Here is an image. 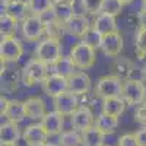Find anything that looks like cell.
<instances>
[{"mask_svg":"<svg viewBox=\"0 0 146 146\" xmlns=\"http://www.w3.org/2000/svg\"><path fill=\"white\" fill-rule=\"evenodd\" d=\"M40 18L42 19V22L45 23H51V22H54V21H57V16H56V12H54V9L51 7V9H48V10H45L44 13H41L40 15Z\"/></svg>","mask_w":146,"mask_h":146,"instance_id":"37","label":"cell"},{"mask_svg":"<svg viewBox=\"0 0 146 146\" xmlns=\"http://www.w3.org/2000/svg\"><path fill=\"white\" fill-rule=\"evenodd\" d=\"M53 0H29L28 7H29V13L31 15H41L45 10L53 7Z\"/></svg>","mask_w":146,"mask_h":146,"instance_id":"30","label":"cell"},{"mask_svg":"<svg viewBox=\"0 0 146 146\" xmlns=\"http://www.w3.org/2000/svg\"><path fill=\"white\" fill-rule=\"evenodd\" d=\"M64 27L67 35L73 36V38H82L92 27V22L88 19V16L85 13H75L69 21L64 22Z\"/></svg>","mask_w":146,"mask_h":146,"instance_id":"10","label":"cell"},{"mask_svg":"<svg viewBox=\"0 0 146 146\" xmlns=\"http://www.w3.org/2000/svg\"><path fill=\"white\" fill-rule=\"evenodd\" d=\"M104 139H105V135L96 126H92L82 131L83 146H104Z\"/></svg>","mask_w":146,"mask_h":146,"instance_id":"24","label":"cell"},{"mask_svg":"<svg viewBox=\"0 0 146 146\" xmlns=\"http://www.w3.org/2000/svg\"><path fill=\"white\" fill-rule=\"evenodd\" d=\"M140 76H142V80L146 83V66L142 69V72H140Z\"/></svg>","mask_w":146,"mask_h":146,"instance_id":"42","label":"cell"},{"mask_svg":"<svg viewBox=\"0 0 146 146\" xmlns=\"http://www.w3.org/2000/svg\"><path fill=\"white\" fill-rule=\"evenodd\" d=\"M41 146H57V145H54V143H48V142H47V143H44V145H41Z\"/></svg>","mask_w":146,"mask_h":146,"instance_id":"45","label":"cell"},{"mask_svg":"<svg viewBox=\"0 0 146 146\" xmlns=\"http://www.w3.org/2000/svg\"><path fill=\"white\" fill-rule=\"evenodd\" d=\"M92 27L98 31L101 35H108V34H111V32L118 31L115 16L104 13V12H101V13H98L96 16H94Z\"/></svg>","mask_w":146,"mask_h":146,"instance_id":"16","label":"cell"},{"mask_svg":"<svg viewBox=\"0 0 146 146\" xmlns=\"http://www.w3.org/2000/svg\"><path fill=\"white\" fill-rule=\"evenodd\" d=\"M70 123H72V129H75L80 133L95 126V117H94L92 110L89 107H79L70 115Z\"/></svg>","mask_w":146,"mask_h":146,"instance_id":"12","label":"cell"},{"mask_svg":"<svg viewBox=\"0 0 146 146\" xmlns=\"http://www.w3.org/2000/svg\"><path fill=\"white\" fill-rule=\"evenodd\" d=\"M135 48L139 57L146 56V27H140L135 35Z\"/></svg>","mask_w":146,"mask_h":146,"instance_id":"33","label":"cell"},{"mask_svg":"<svg viewBox=\"0 0 146 146\" xmlns=\"http://www.w3.org/2000/svg\"><path fill=\"white\" fill-rule=\"evenodd\" d=\"M146 83L140 79H127L123 82V92H121V98H123L127 105H140L143 102V95H145Z\"/></svg>","mask_w":146,"mask_h":146,"instance_id":"7","label":"cell"},{"mask_svg":"<svg viewBox=\"0 0 146 146\" xmlns=\"http://www.w3.org/2000/svg\"><path fill=\"white\" fill-rule=\"evenodd\" d=\"M79 3H80V9L83 13L96 16L102 12L104 0H79Z\"/></svg>","mask_w":146,"mask_h":146,"instance_id":"29","label":"cell"},{"mask_svg":"<svg viewBox=\"0 0 146 146\" xmlns=\"http://www.w3.org/2000/svg\"><path fill=\"white\" fill-rule=\"evenodd\" d=\"M67 83H69V92L78 96L89 92L92 88L91 78L85 73V70H76L70 78H67Z\"/></svg>","mask_w":146,"mask_h":146,"instance_id":"13","label":"cell"},{"mask_svg":"<svg viewBox=\"0 0 146 146\" xmlns=\"http://www.w3.org/2000/svg\"><path fill=\"white\" fill-rule=\"evenodd\" d=\"M50 67L53 69L51 73H57V75L64 76V78H70L73 73L76 72V66H75V63H73V60L70 58V56H62Z\"/></svg>","mask_w":146,"mask_h":146,"instance_id":"25","label":"cell"},{"mask_svg":"<svg viewBox=\"0 0 146 146\" xmlns=\"http://www.w3.org/2000/svg\"><path fill=\"white\" fill-rule=\"evenodd\" d=\"M2 146H18V143H2Z\"/></svg>","mask_w":146,"mask_h":146,"instance_id":"43","label":"cell"},{"mask_svg":"<svg viewBox=\"0 0 146 146\" xmlns=\"http://www.w3.org/2000/svg\"><path fill=\"white\" fill-rule=\"evenodd\" d=\"M123 92V80L117 78L115 75H107L102 76L95 86V95L101 100L114 98V96H121Z\"/></svg>","mask_w":146,"mask_h":146,"instance_id":"4","label":"cell"},{"mask_svg":"<svg viewBox=\"0 0 146 146\" xmlns=\"http://www.w3.org/2000/svg\"><path fill=\"white\" fill-rule=\"evenodd\" d=\"M135 120L140 126H146V104H140L135 110Z\"/></svg>","mask_w":146,"mask_h":146,"instance_id":"36","label":"cell"},{"mask_svg":"<svg viewBox=\"0 0 146 146\" xmlns=\"http://www.w3.org/2000/svg\"><path fill=\"white\" fill-rule=\"evenodd\" d=\"M22 137L28 146H41V145L47 143V139L50 136H48V133L45 131V129L42 127L41 123H36V124L28 126L23 130Z\"/></svg>","mask_w":146,"mask_h":146,"instance_id":"15","label":"cell"},{"mask_svg":"<svg viewBox=\"0 0 146 146\" xmlns=\"http://www.w3.org/2000/svg\"><path fill=\"white\" fill-rule=\"evenodd\" d=\"M53 104H54L56 111L63 114L64 117H70L80 107L79 105V96L69 92V91H66L63 94L57 95L56 98H53Z\"/></svg>","mask_w":146,"mask_h":146,"instance_id":"8","label":"cell"},{"mask_svg":"<svg viewBox=\"0 0 146 146\" xmlns=\"http://www.w3.org/2000/svg\"><path fill=\"white\" fill-rule=\"evenodd\" d=\"M142 104H146V88H145V95H143V102Z\"/></svg>","mask_w":146,"mask_h":146,"instance_id":"46","label":"cell"},{"mask_svg":"<svg viewBox=\"0 0 146 146\" xmlns=\"http://www.w3.org/2000/svg\"><path fill=\"white\" fill-rule=\"evenodd\" d=\"M21 137V131L18 127V123L13 121H5L0 126V140L2 143H18Z\"/></svg>","mask_w":146,"mask_h":146,"instance_id":"22","label":"cell"},{"mask_svg":"<svg viewBox=\"0 0 146 146\" xmlns=\"http://www.w3.org/2000/svg\"><path fill=\"white\" fill-rule=\"evenodd\" d=\"M123 47H124L123 35H121L120 31H115V32H111V34L102 36V42H101L100 50L107 57H118L120 53L123 51Z\"/></svg>","mask_w":146,"mask_h":146,"instance_id":"11","label":"cell"},{"mask_svg":"<svg viewBox=\"0 0 146 146\" xmlns=\"http://www.w3.org/2000/svg\"><path fill=\"white\" fill-rule=\"evenodd\" d=\"M21 34L23 40L29 42H38L45 34V23L38 15H28L21 22Z\"/></svg>","mask_w":146,"mask_h":146,"instance_id":"5","label":"cell"},{"mask_svg":"<svg viewBox=\"0 0 146 146\" xmlns=\"http://www.w3.org/2000/svg\"><path fill=\"white\" fill-rule=\"evenodd\" d=\"M41 124L48 133V136H57L63 133V124H64V115L58 111H47L44 118L41 120Z\"/></svg>","mask_w":146,"mask_h":146,"instance_id":"14","label":"cell"},{"mask_svg":"<svg viewBox=\"0 0 146 146\" xmlns=\"http://www.w3.org/2000/svg\"><path fill=\"white\" fill-rule=\"evenodd\" d=\"M53 9L56 12V16L58 21L66 22L69 21L73 15L76 13L75 12V6H69V5H60V3H53Z\"/></svg>","mask_w":146,"mask_h":146,"instance_id":"32","label":"cell"},{"mask_svg":"<svg viewBox=\"0 0 146 146\" xmlns=\"http://www.w3.org/2000/svg\"><path fill=\"white\" fill-rule=\"evenodd\" d=\"M54 3H60V5H69V6H75L78 3V0H53Z\"/></svg>","mask_w":146,"mask_h":146,"instance_id":"40","label":"cell"},{"mask_svg":"<svg viewBox=\"0 0 146 146\" xmlns=\"http://www.w3.org/2000/svg\"><path fill=\"white\" fill-rule=\"evenodd\" d=\"M117 146H140L136 137V133H124L117 140Z\"/></svg>","mask_w":146,"mask_h":146,"instance_id":"35","label":"cell"},{"mask_svg":"<svg viewBox=\"0 0 146 146\" xmlns=\"http://www.w3.org/2000/svg\"><path fill=\"white\" fill-rule=\"evenodd\" d=\"M0 114H3L5 113V110H6V107H7V104H9V100L6 98V96H2V98H0Z\"/></svg>","mask_w":146,"mask_h":146,"instance_id":"39","label":"cell"},{"mask_svg":"<svg viewBox=\"0 0 146 146\" xmlns=\"http://www.w3.org/2000/svg\"><path fill=\"white\" fill-rule=\"evenodd\" d=\"M19 21H16L15 18H12L6 13H2L0 16V34H2V38L3 36H13L18 31V25H19Z\"/></svg>","mask_w":146,"mask_h":146,"instance_id":"26","label":"cell"},{"mask_svg":"<svg viewBox=\"0 0 146 146\" xmlns=\"http://www.w3.org/2000/svg\"><path fill=\"white\" fill-rule=\"evenodd\" d=\"M42 91L47 96L50 98H56L57 95L63 94L66 91H69V83H67V78L60 76L57 73H50L45 80L41 83Z\"/></svg>","mask_w":146,"mask_h":146,"instance_id":"9","label":"cell"},{"mask_svg":"<svg viewBox=\"0 0 146 146\" xmlns=\"http://www.w3.org/2000/svg\"><path fill=\"white\" fill-rule=\"evenodd\" d=\"M95 126L98 127L105 136L107 135H113V133H115V130L118 127V117L101 113L98 117L95 118Z\"/></svg>","mask_w":146,"mask_h":146,"instance_id":"23","label":"cell"},{"mask_svg":"<svg viewBox=\"0 0 146 146\" xmlns=\"http://www.w3.org/2000/svg\"><path fill=\"white\" fill-rule=\"evenodd\" d=\"M123 6H124V3L121 2V0H104L102 12L117 18L121 12H123Z\"/></svg>","mask_w":146,"mask_h":146,"instance_id":"34","label":"cell"},{"mask_svg":"<svg viewBox=\"0 0 146 146\" xmlns=\"http://www.w3.org/2000/svg\"><path fill=\"white\" fill-rule=\"evenodd\" d=\"M23 54V45L16 36H3L0 41V57L3 63H16Z\"/></svg>","mask_w":146,"mask_h":146,"instance_id":"6","label":"cell"},{"mask_svg":"<svg viewBox=\"0 0 146 146\" xmlns=\"http://www.w3.org/2000/svg\"><path fill=\"white\" fill-rule=\"evenodd\" d=\"M140 13L146 15V0H142V6H140Z\"/></svg>","mask_w":146,"mask_h":146,"instance_id":"41","label":"cell"},{"mask_svg":"<svg viewBox=\"0 0 146 146\" xmlns=\"http://www.w3.org/2000/svg\"><path fill=\"white\" fill-rule=\"evenodd\" d=\"M48 67L50 66L41 62V60L35 58V57L31 58L21 70V82L25 86H34V85L42 83L45 78L50 75Z\"/></svg>","mask_w":146,"mask_h":146,"instance_id":"2","label":"cell"},{"mask_svg":"<svg viewBox=\"0 0 146 146\" xmlns=\"http://www.w3.org/2000/svg\"><path fill=\"white\" fill-rule=\"evenodd\" d=\"M111 69H113V75H115L117 78H120L124 82L127 79H131V75L135 72V64L127 57L118 56V57H114Z\"/></svg>","mask_w":146,"mask_h":146,"instance_id":"18","label":"cell"},{"mask_svg":"<svg viewBox=\"0 0 146 146\" xmlns=\"http://www.w3.org/2000/svg\"><path fill=\"white\" fill-rule=\"evenodd\" d=\"M102 36H104V35H101L94 27H91V28L88 29V32L85 34L80 40H82L83 42H86L88 45H91L92 48H95V50H98V48H101Z\"/></svg>","mask_w":146,"mask_h":146,"instance_id":"31","label":"cell"},{"mask_svg":"<svg viewBox=\"0 0 146 146\" xmlns=\"http://www.w3.org/2000/svg\"><path fill=\"white\" fill-rule=\"evenodd\" d=\"M62 41L56 38H48L45 36L44 40L38 41L34 48V57L44 62L48 66H53L57 60L62 57Z\"/></svg>","mask_w":146,"mask_h":146,"instance_id":"1","label":"cell"},{"mask_svg":"<svg viewBox=\"0 0 146 146\" xmlns=\"http://www.w3.org/2000/svg\"><path fill=\"white\" fill-rule=\"evenodd\" d=\"M104 146H110V145H104Z\"/></svg>","mask_w":146,"mask_h":146,"instance_id":"47","label":"cell"},{"mask_svg":"<svg viewBox=\"0 0 146 146\" xmlns=\"http://www.w3.org/2000/svg\"><path fill=\"white\" fill-rule=\"evenodd\" d=\"M69 56L73 60L76 69L79 70H88L96 62V50L92 48L91 45H88L86 42H83L82 40L76 42L75 45H72Z\"/></svg>","mask_w":146,"mask_h":146,"instance_id":"3","label":"cell"},{"mask_svg":"<svg viewBox=\"0 0 146 146\" xmlns=\"http://www.w3.org/2000/svg\"><path fill=\"white\" fill-rule=\"evenodd\" d=\"M25 102V110H27V117L31 120H42L44 115L47 114V110H45V104L41 98L38 96H31L28 98Z\"/></svg>","mask_w":146,"mask_h":146,"instance_id":"20","label":"cell"},{"mask_svg":"<svg viewBox=\"0 0 146 146\" xmlns=\"http://www.w3.org/2000/svg\"><path fill=\"white\" fill-rule=\"evenodd\" d=\"M2 13H6L12 18H15L16 21L22 22L29 13L28 3L18 0V2H10V3H2Z\"/></svg>","mask_w":146,"mask_h":146,"instance_id":"19","label":"cell"},{"mask_svg":"<svg viewBox=\"0 0 146 146\" xmlns=\"http://www.w3.org/2000/svg\"><path fill=\"white\" fill-rule=\"evenodd\" d=\"M60 146H79L82 143V133L72 129L60 135Z\"/></svg>","mask_w":146,"mask_h":146,"instance_id":"28","label":"cell"},{"mask_svg":"<svg viewBox=\"0 0 146 146\" xmlns=\"http://www.w3.org/2000/svg\"><path fill=\"white\" fill-rule=\"evenodd\" d=\"M7 121H13V123H21L27 118V110H25V102L18 101V100H10L5 113L2 114Z\"/></svg>","mask_w":146,"mask_h":146,"instance_id":"17","label":"cell"},{"mask_svg":"<svg viewBox=\"0 0 146 146\" xmlns=\"http://www.w3.org/2000/svg\"><path fill=\"white\" fill-rule=\"evenodd\" d=\"M121 2H123L124 5H129V3H133L135 0H121Z\"/></svg>","mask_w":146,"mask_h":146,"instance_id":"44","label":"cell"},{"mask_svg":"<svg viewBox=\"0 0 146 146\" xmlns=\"http://www.w3.org/2000/svg\"><path fill=\"white\" fill-rule=\"evenodd\" d=\"M45 35L48 38H56V40H60L64 35H67V31H66V27H64V22L62 21H54L51 23H47L45 25Z\"/></svg>","mask_w":146,"mask_h":146,"instance_id":"27","label":"cell"},{"mask_svg":"<svg viewBox=\"0 0 146 146\" xmlns=\"http://www.w3.org/2000/svg\"><path fill=\"white\" fill-rule=\"evenodd\" d=\"M136 137L140 146H146V126H142V129L136 131Z\"/></svg>","mask_w":146,"mask_h":146,"instance_id":"38","label":"cell"},{"mask_svg":"<svg viewBox=\"0 0 146 146\" xmlns=\"http://www.w3.org/2000/svg\"><path fill=\"white\" fill-rule=\"evenodd\" d=\"M126 107H127V102L121 98V96L102 100V113L114 115V117H120L126 111Z\"/></svg>","mask_w":146,"mask_h":146,"instance_id":"21","label":"cell"}]
</instances>
